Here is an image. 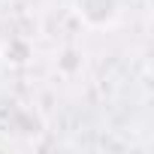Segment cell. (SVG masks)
<instances>
[{"mask_svg":"<svg viewBox=\"0 0 154 154\" xmlns=\"http://www.w3.org/2000/svg\"><path fill=\"white\" fill-rule=\"evenodd\" d=\"M69 9L88 30H112L124 15V0H69Z\"/></svg>","mask_w":154,"mask_h":154,"instance_id":"cell-1","label":"cell"}]
</instances>
